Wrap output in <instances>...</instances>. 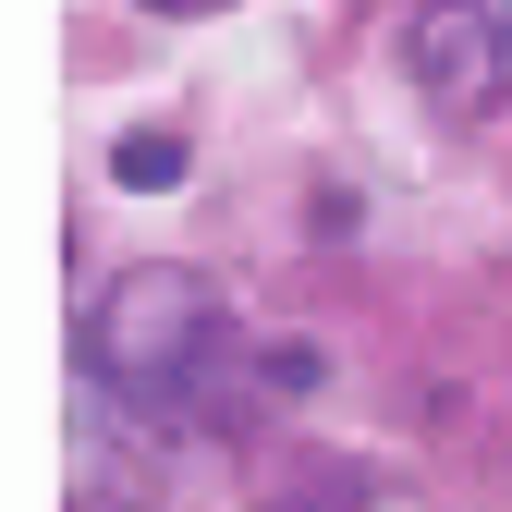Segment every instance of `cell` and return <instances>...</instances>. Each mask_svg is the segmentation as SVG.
Returning a JSON list of instances; mask_svg holds the SVG:
<instances>
[{
	"instance_id": "3",
	"label": "cell",
	"mask_w": 512,
	"mask_h": 512,
	"mask_svg": "<svg viewBox=\"0 0 512 512\" xmlns=\"http://www.w3.org/2000/svg\"><path fill=\"white\" fill-rule=\"evenodd\" d=\"M110 171H122V196H171L183 183V135H122Z\"/></svg>"
},
{
	"instance_id": "2",
	"label": "cell",
	"mask_w": 512,
	"mask_h": 512,
	"mask_svg": "<svg viewBox=\"0 0 512 512\" xmlns=\"http://www.w3.org/2000/svg\"><path fill=\"white\" fill-rule=\"evenodd\" d=\"M403 49H415V86L452 122L512 110V0H427L403 25Z\"/></svg>"
},
{
	"instance_id": "1",
	"label": "cell",
	"mask_w": 512,
	"mask_h": 512,
	"mask_svg": "<svg viewBox=\"0 0 512 512\" xmlns=\"http://www.w3.org/2000/svg\"><path fill=\"white\" fill-rule=\"evenodd\" d=\"M208 354H220V293L183 269H122L86 305V366L135 403H171L183 378H208Z\"/></svg>"
},
{
	"instance_id": "4",
	"label": "cell",
	"mask_w": 512,
	"mask_h": 512,
	"mask_svg": "<svg viewBox=\"0 0 512 512\" xmlns=\"http://www.w3.org/2000/svg\"><path fill=\"white\" fill-rule=\"evenodd\" d=\"M147 13H208V0H147Z\"/></svg>"
}]
</instances>
